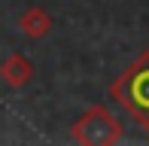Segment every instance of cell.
Segmentation results:
<instances>
[{
    "instance_id": "277c9868",
    "label": "cell",
    "mask_w": 149,
    "mask_h": 146,
    "mask_svg": "<svg viewBox=\"0 0 149 146\" xmlns=\"http://www.w3.org/2000/svg\"><path fill=\"white\" fill-rule=\"evenodd\" d=\"M18 28L28 40H43L52 31V15L43 9V6H31L18 15Z\"/></svg>"
},
{
    "instance_id": "6da1fadb",
    "label": "cell",
    "mask_w": 149,
    "mask_h": 146,
    "mask_svg": "<svg viewBox=\"0 0 149 146\" xmlns=\"http://www.w3.org/2000/svg\"><path fill=\"white\" fill-rule=\"evenodd\" d=\"M110 97L134 122L143 125L149 137V49H143L137 61H131L110 82Z\"/></svg>"
},
{
    "instance_id": "3957f363",
    "label": "cell",
    "mask_w": 149,
    "mask_h": 146,
    "mask_svg": "<svg viewBox=\"0 0 149 146\" xmlns=\"http://www.w3.org/2000/svg\"><path fill=\"white\" fill-rule=\"evenodd\" d=\"M0 79H3L9 88H24L33 79V64L22 52H12V55H6L3 64H0Z\"/></svg>"
},
{
    "instance_id": "7a4b0ae2",
    "label": "cell",
    "mask_w": 149,
    "mask_h": 146,
    "mask_svg": "<svg viewBox=\"0 0 149 146\" xmlns=\"http://www.w3.org/2000/svg\"><path fill=\"white\" fill-rule=\"evenodd\" d=\"M70 137L82 146H113L122 140V122L110 113V107L94 104L73 122Z\"/></svg>"
}]
</instances>
